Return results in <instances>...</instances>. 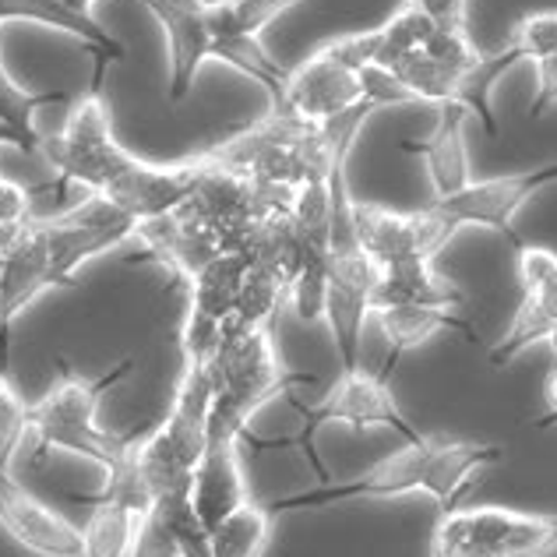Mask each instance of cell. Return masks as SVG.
Segmentation results:
<instances>
[{
    "label": "cell",
    "mask_w": 557,
    "mask_h": 557,
    "mask_svg": "<svg viewBox=\"0 0 557 557\" xmlns=\"http://www.w3.org/2000/svg\"><path fill=\"white\" fill-rule=\"evenodd\" d=\"M39 152L47 156V163L57 173V190L78 184L92 198L131 215L138 226L181 209L184 198L195 190L201 170L198 156L166 166L131 156L113 135L107 99L92 89L71 107L61 135L42 138Z\"/></svg>",
    "instance_id": "6da1fadb"
},
{
    "label": "cell",
    "mask_w": 557,
    "mask_h": 557,
    "mask_svg": "<svg viewBox=\"0 0 557 557\" xmlns=\"http://www.w3.org/2000/svg\"><path fill=\"white\" fill-rule=\"evenodd\" d=\"M505 459L502 445L483 442H442V437H428L420 442H406L403 451H392L388 459L363 469L360 476L343 483H318L314 491H300L289 497H275L269 502V511L278 516H293V511L307 508H329L346 502H368V497H403V494H431L442 511L459 508L462 494L480 480L487 466H497Z\"/></svg>",
    "instance_id": "7a4b0ae2"
},
{
    "label": "cell",
    "mask_w": 557,
    "mask_h": 557,
    "mask_svg": "<svg viewBox=\"0 0 557 557\" xmlns=\"http://www.w3.org/2000/svg\"><path fill=\"white\" fill-rule=\"evenodd\" d=\"M300 385H314V374H293L286 368L272 325L230 321L212 360L209 442H247L258 409Z\"/></svg>",
    "instance_id": "3957f363"
},
{
    "label": "cell",
    "mask_w": 557,
    "mask_h": 557,
    "mask_svg": "<svg viewBox=\"0 0 557 557\" xmlns=\"http://www.w3.org/2000/svg\"><path fill=\"white\" fill-rule=\"evenodd\" d=\"M135 371V357L116 360L107 374L99 377H82L71 371V363L61 360V377L57 385L33 403V431L39 437V459L47 451H71L96 462L107 473L124 469L135 456V442L131 437H116L102 431L96 423L99 403L121 385V381Z\"/></svg>",
    "instance_id": "277c9868"
},
{
    "label": "cell",
    "mask_w": 557,
    "mask_h": 557,
    "mask_svg": "<svg viewBox=\"0 0 557 557\" xmlns=\"http://www.w3.org/2000/svg\"><path fill=\"white\" fill-rule=\"evenodd\" d=\"M209 409H212V363L184 360L177 395L166 420L145 442L135 445V466L149 494L190 487L195 469L209 445Z\"/></svg>",
    "instance_id": "5b68a950"
},
{
    "label": "cell",
    "mask_w": 557,
    "mask_h": 557,
    "mask_svg": "<svg viewBox=\"0 0 557 557\" xmlns=\"http://www.w3.org/2000/svg\"><path fill=\"white\" fill-rule=\"evenodd\" d=\"M289 406L297 409V417L304 420V428L293 434V437H278V442H265V437H247V445L251 448H297L307 456V462L314 466L318 473V483H329V473L321 459L314 456V437L321 434V428H329V423H346V428L354 431H371V428H392L399 437L406 442H420V431L413 423L406 420V413L399 409L392 395V381L381 377L377 371H343L339 381L325 392V399L321 403H311L304 406L300 399H293L289 395Z\"/></svg>",
    "instance_id": "8992f818"
},
{
    "label": "cell",
    "mask_w": 557,
    "mask_h": 557,
    "mask_svg": "<svg viewBox=\"0 0 557 557\" xmlns=\"http://www.w3.org/2000/svg\"><path fill=\"white\" fill-rule=\"evenodd\" d=\"M557 547V516L511 508H451L431 533V557H544Z\"/></svg>",
    "instance_id": "52a82bcc"
},
{
    "label": "cell",
    "mask_w": 557,
    "mask_h": 557,
    "mask_svg": "<svg viewBox=\"0 0 557 557\" xmlns=\"http://www.w3.org/2000/svg\"><path fill=\"white\" fill-rule=\"evenodd\" d=\"M354 226L357 244L363 247L377 269L406 265V261H423L431 265L456 237V219L445 215L437 205H423L417 212H392L377 201H354Z\"/></svg>",
    "instance_id": "ba28073f"
},
{
    "label": "cell",
    "mask_w": 557,
    "mask_h": 557,
    "mask_svg": "<svg viewBox=\"0 0 557 557\" xmlns=\"http://www.w3.org/2000/svg\"><path fill=\"white\" fill-rule=\"evenodd\" d=\"M557 184V163H544L522 173H508V177H491V181H469L462 190L448 198H434V205L445 215L456 219V226H483L494 230L497 237L511 244V251L522 244L516 233V215L530 205L540 190Z\"/></svg>",
    "instance_id": "9c48e42d"
},
{
    "label": "cell",
    "mask_w": 557,
    "mask_h": 557,
    "mask_svg": "<svg viewBox=\"0 0 557 557\" xmlns=\"http://www.w3.org/2000/svg\"><path fill=\"white\" fill-rule=\"evenodd\" d=\"M92 505L89 522L82 525V557H131L141 511L149 508L152 494L135 466V456L124 469L107 473V487L92 497H75Z\"/></svg>",
    "instance_id": "30bf717a"
},
{
    "label": "cell",
    "mask_w": 557,
    "mask_h": 557,
    "mask_svg": "<svg viewBox=\"0 0 557 557\" xmlns=\"http://www.w3.org/2000/svg\"><path fill=\"white\" fill-rule=\"evenodd\" d=\"M377 265L354 251H329V293H325V321L335 339V354L343 360V371L360 368V335L371 311V293L377 286Z\"/></svg>",
    "instance_id": "8fae6325"
},
{
    "label": "cell",
    "mask_w": 557,
    "mask_h": 557,
    "mask_svg": "<svg viewBox=\"0 0 557 557\" xmlns=\"http://www.w3.org/2000/svg\"><path fill=\"white\" fill-rule=\"evenodd\" d=\"M360 102H363L360 71L346 67L325 47H318L300 67L289 71L283 107L272 113L293 116V121H300L307 127H321L335 121V116H343L346 110L360 107Z\"/></svg>",
    "instance_id": "7c38bea8"
},
{
    "label": "cell",
    "mask_w": 557,
    "mask_h": 557,
    "mask_svg": "<svg viewBox=\"0 0 557 557\" xmlns=\"http://www.w3.org/2000/svg\"><path fill=\"white\" fill-rule=\"evenodd\" d=\"M135 4L149 8L156 22L163 25L166 47H170V85L166 99L184 102L195 89L198 71L212 61V0H198V4H159V0H135Z\"/></svg>",
    "instance_id": "4fadbf2b"
},
{
    "label": "cell",
    "mask_w": 557,
    "mask_h": 557,
    "mask_svg": "<svg viewBox=\"0 0 557 557\" xmlns=\"http://www.w3.org/2000/svg\"><path fill=\"white\" fill-rule=\"evenodd\" d=\"M0 525L11 533L14 544L39 557H82L78 525L42 505L36 494H28L4 466H0Z\"/></svg>",
    "instance_id": "5bb4252c"
},
{
    "label": "cell",
    "mask_w": 557,
    "mask_h": 557,
    "mask_svg": "<svg viewBox=\"0 0 557 557\" xmlns=\"http://www.w3.org/2000/svg\"><path fill=\"white\" fill-rule=\"evenodd\" d=\"M131 557H212V536L198 519L190 487L152 497L141 511Z\"/></svg>",
    "instance_id": "9a60e30c"
},
{
    "label": "cell",
    "mask_w": 557,
    "mask_h": 557,
    "mask_svg": "<svg viewBox=\"0 0 557 557\" xmlns=\"http://www.w3.org/2000/svg\"><path fill=\"white\" fill-rule=\"evenodd\" d=\"M4 22H36L47 25L53 33H64L71 39H78L82 47H89L96 57V71H92V92H102V78H107L110 64L124 61V42L110 36L92 14L75 11L61 4V0H0V25Z\"/></svg>",
    "instance_id": "2e32d148"
},
{
    "label": "cell",
    "mask_w": 557,
    "mask_h": 557,
    "mask_svg": "<svg viewBox=\"0 0 557 557\" xmlns=\"http://www.w3.org/2000/svg\"><path fill=\"white\" fill-rule=\"evenodd\" d=\"M466 121L469 110L462 102H442L437 107V124L428 138H406L399 149L423 159L434 198H448L469 184V149H466Z\"/></svg>",
    "instance_id": "e0dca14e"
},
{
    "label": "cell",
    "mask_w": 557,
    "mask_h": 557,
    "mask_svg": "<svg viewBox=\"0 0 557 557\" xmlns=\"http://www.w3.org/2000/svg\"><path fill=\"white\" fill-rule=\"evenodd\" d=\"M240 445L244 442H209L195 469V480H190V502H195L198 519L205 522L209 533L230 511L251 502V491H247L244 466H240Z\"/></svg>",
    "instance_id": "ac0fdd59"
},
{
    "label": "cell",
    "mask_w": 557,
    "mask_h": 557,
    "mask_svg": "<svg viewBox=\"0 0 557 557\" xmlns=\"http://www.w3.org/2000/svg\"><path fill=\"white\" fill-rule=\"evenodd\" d=\"M377 325L385 332V360H381L377 374L388 377L399 368V360L431 339L437 332H459L462 339L476 343V325L459 314H451L448 307H377Z\"/></svg>",
    "instance_id": "d6986e66"
},
{
    "label": "cell",
    "mask_w": 557,
    "mask_h": 557,
    "mask_svg": "<svg viewBox=\"0 0 557 557\" xmlns=\"http://www.w3.org/2000/svg\"><path fill=\"white\" fill-rule=\"evenodd\" d=\"M466 293L434 275L423 261H406L377 272V286L371 293V311L377 307H462Z\"/></svg>",
    "instance_id": "ffe728a7"
},
{
    "label": "cell",
    "mask_w": 557,
    "mask_h": 557,
    "mask_svg": "<svg viewBox=\"0 0 557 557\" xmlns=\"http://www.w3.org/2000/svg\"><path fill=\"white\" fill-rule=\"evenodd\" d=\"M554 329H557V278H554V283H547V286L522 289L516 318H511L508 332L494 343L491 357H487L491 368L494 371L508 368V363L516 360V357H522L530 346L547 343V335Z\"/></svg>",
    "instance_id": "44dd1931"
},
{
    "label": "cell",
    "mask_w": 557,
    "mask_h": 557,
    "mask_svg": "<svg viewBox=\"0 0 557 557\" xmlns=\"http://www.w3.org/2000/svg\"><path fill=\"white\" fill-rule=\"evenodd\" d=\"M64 92H33L22 89L18 82L8 75L4 57H0V145H11L25 156H36L42 135L36 131V110L57 107L64 102Z\"/></svg>",
    "instance_id": "7402d4cb"
},
{
    "label": "cell",
    "mask_w": 557,
    "mask_h": 557,
    "mask_svg": "<svg viewBox=\"0 0 557 557\" xmlns=\"http://www.w3.org/2000/svg\"><path fill=\"white\" fill-rule=\"evenodd\" d=\"M519 61H525V57H522V50L511 39L505 42L502 50H494V53L480 50L476 61L462 71L456 99H451V102H462V107L469 110V116H476L491 138L497 135V121H494V110H491V92H494V85L505 78V71H511Z\"/></svg>",
    "instance_id": "603a6c76"
},
{
    "label": "cell",
    "mask_w": 557,
    "mask_h": 557,
    "mask_svg": "<svg viewBox=\"0 0 557 557\" xmlns=\"http://www.w3.org/2000/svg\"><path fill=\"white\" fill-rule=\"evenodd\" d=\"M272 525L275 516L269 505H258L255 497L244 502L237 511L215 525L212 536V557H265L272 544Z\"/></svg>",
    "instance_id": "cb8c5ba5"
},
{
    "label": "cell",
    "mask_w": 557,
    "mask_h": 557,
    "mask_svg": "<svg viewBox=\"0 0 557 557\" xmlns=\"http://www.w3.org/2000/svg\"><path fill=\"white\" fill-rule=\"evenodd\" d=\"M28 431H33V406L22 399L11 371H0V466L4 469H11Z\"/></svg>",
    "instance_id": "d4e9b609"
},
{
    "label": "cell",
    "mask_w": 557,
    "mask_h": 557,
    "mask_svg": "<svg viewBox=\"0 0 557 557\" xmlns=\"http://www.w3.org/2000/svg\"><path fill=\"white\" fill-rule=\"evenodd\" d=\"M293 4H297V0H215V14L230 33L261 39L265 25L275 22L278 14Z\"/></svg>",
    "instance_id": "484cf974"
},
{
    "label": "cell",
    "mask_w": 557,
    "mask_h": 557,
    "mask_svg": "<svg viewBox=\"0 0 557 557\" xmlns=\"http://www.w3.org/2000/svg\"><path fill=\"white\" fill-rule=\"evenodd\" d=\"M28 195H33L28 187L0 177V255H8L25 237V230L36 223Z\"/></svg>",
    "instance_id": "4316f807"
},
{
    "label": "cell",
    "mask_w": 557,
    "mask_h": 557,
    "mask_svg": "<svg viewBox=\"0 0 557 557\" xmlns=\"http://www.w3.org/2000/svg\"><path fill=\"white\" fill-rule=\"evenodd\" d=\"M511 42L522 50L525 61H544V57L557 53V11L525 14L511 33Z\"/></svg>",
    "instance_id": "83f0119b"
},
{
    "label": "cell",
    "mask_w": 557,
    "mask_h": 557,
    "mask_svg": "<svg viewBox=\"0 0 557 557\" xmlns=\"http://www.w3.org/2000/svg\"><path fill=\"white\" fill-rule=\"evenodd\" d=\"M516 269H519L522 289L547 286L557 278V255L547 251V247H536V244H519L516 247Z\"/></svg>",
    "instance_id": "f1b7e54d"
},
{
    "label": "cell",
    "mask_w": 557,
    "mask_h": 557,
    "mask_svg": "<svg viewBox=\"0 0 557 557\" xmlns=\"http://www.w3.org/2000/svg\"><path fill=\"white\" fill-rule=\"evenodd\" d=\"M554 107H557V53L536 61V96L530 102V121H540Z\"/></svg>",
    "instance_id": "f546056e"
},
{
    "label": "cell",
    "mask_w": 557,
    "mask_h": 557,
    "mask_svg": "<svg viewBox=\"0 0 557 557\" xmlns=\"http://www.w3.org/2000/svg\"><path fill=\"white\" fill-rule=\"evenodd\" d=\"M420 8L434 28H448V33H466V0H409Z\"/></svg>",
    "instance_id": "4dcf8cb0"
},
{
    "label": "cell",
    "mask_w": 557,
    "mask_h": 557,
    "mask_svg": "<svg viewBox=\"0 0 557 557\" xmlns=\"http://www.w3.org/2000/svg\"><path fill=\"white\" fill-rule=\"evenodd\" d=\"M554 423H557V368H554V374L547 381V413L540 417V420H533V428L547 431V428H554Z\"/></svg>",
    "instance_id": "1f68e13d"
},
{
    "label": "cell",
    "mask_w": 557,
    "mask_h": 557,
    "mask_svg": "<svg viewBox=\"0 0 557 557\" xmlns=\"http://www.w3.org/2000/svg\"><path fill=\"white\" fill-rule=\"evenodd\" d=\"M61 4L75 8V11H85V14H92V4H96V0H61Z\"/></svg>",
    "instance_id": "d6a6232c"
}]
</instances>
